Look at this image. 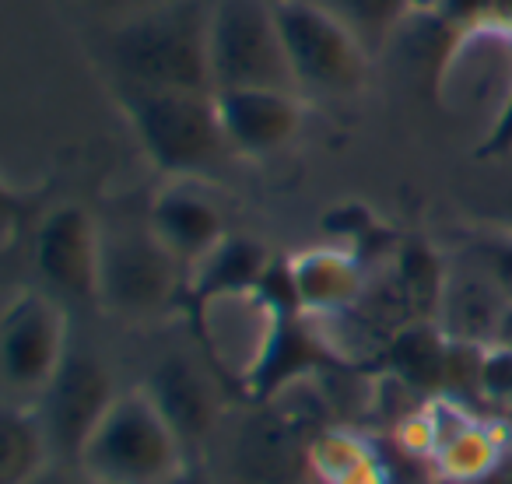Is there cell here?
<instances>
[{
    "instance_id": "6da1fadb",
    "label": "cell",
    "mask_w": 512,
    "mask_h": 484,
    "mask_svg": "<svg viewBox=\"0 0 512 484\" xmlns=\"http://www.w3.org/2000/svg\"><path fill=\"white\" fill-rule=\"evenodd\" d=\"M211 8L172 0L165 8L120 22L109 39L116 88L144 92H214L207 53Z\"/></svg>"
},
{
    "instance_id": "7a4b0ae2",
    "label": "cell",
    "mask_w": 512,
    "mask_h": 484,
    "mask_svg": "<svg viewBox=\"0 0 512 484\" xmlns=\"http://www.w3.org/2000/svg\"><path fill=\"white\" fill-rule=\"evenodd\" d=\"M120 106L148 162L169 179L204 176L232 151L214 92L120 88Z\"/></svg>"
},
{
    "instance_id": "3957f363",
    "label": "cell",
    "mask_w": 512,
    "mask_h": 484,
    "mask_svg": "<svg viewBox=\"0 0 512 484\" xmlns=\"http://www.w3.org/2000/svg\"><path fill=\"white\" fill-rule=\"evenodd\" d=\"M183 463L186 446L144 386L120 390L78 456L92 484H165Z\"/></svg>"
},
{
    "instance_id": "277c9868",
    "label": "cell",
    "mask_w": 512,
    "mask_h": 484,
    "mask_svg": "<svg viewBox=\"0 0 512 484\" xmlns=\"http://www.w3.org/2000/svg\"><path fill=\"white\" fill-rule=\"evenodd\" d=\"M299 92L348 99L369 85V46L320 0H274Z\"/></svg>"
},
{
    "instance_id": "5b68a950",
    "label": "cell",
    "mask_w": 512,
    "mask_h": 484,
    "mask_svg": "<svg viewBox=\"0 0 512 484\" xmlns=\"http://www.w3.org/2000/svg\"><path fill=\"white\" fill-rule=\"evenodd\" d=\"M207 53L214 95L239 88L299 92L278 15L267 0H214L207 15Z\"/></svg>"
},
{
    "instance_id": "8992f818",
    "label": "cell",
    "mask_w": 512,
    "mask_h": 484,
    "mask_svg": "<svg viewBox=\"0 0 512 484\" xmlns=\"http://www.w3.org/2000/svg\"><path fill=\"white\" fill-rule=\"evenodd\" d=\"M186 295V267L165 250L151 225L102 232L99 306L123 320H151Z\"/></svg>"
},
{
    "instance_id": "52a82bcc",
    "label": "cell",
    "mask_w": 512,
    "mask_h": 484,
    "mask_svg": "<svg viewBox=\"0 0 512 484\" xmlns=\"http://www.w3.org/2000/svg\"><path fill=\"white\" fill-rule=\"evenodd\" d=\"M67 351L64 306L36 288L11 295L0 316V379L11 404H36Z\"/></svg>"
},
{
    "instance_id": "ba28073f",
    "label": "cell",
    "mask_w": 512,
    "mask_h": 484,
    "mask_svg": "<svg viewBox=\"0 0 512 484\" xmlns=\"http://www.w3.org/2000/svg\"><path fill=\"white\" fill-rule=\"evenodd\" d=\"M120 397L113 372L92 351H67L53 383L36 400V414L50 435L53 456L60 463H78L85 442Z\"/></svg>"
},
{
    "instance_id": "9c48e42d",
    "label": "cell",
    "mask_w": 512,
    "mask_h": 484,
    "mask_svg": "<svg viewBox=\"0 0 512 484\" xmlns=\"http://www.w3.org/2000/svg\"><path fill=\"white\" fill-rule=\"evenodd\" d=\"M36 267L57 295L99 302L102 228L81 204H60L39 221Z\"/></svg>"
},
{
    "instance_id": "30bf717a",
    "label": "cell",
    "mask_w": 512,
    "mask_h": 484,
    "mask_svg": "<svg viewBox=\"0 0 512 484\" xmlns=\"http://www.w3.org/2000/svg\"><path fill=\"white\" fill-rule=\"evenodd\" d=\"M337 365H344V358L313 330V316L281 313L260 358L239 379V386L253 404H271V400L299 390L306 379L337 369Z\"/></svg>"
},
{
    "instance_id": "8fae6325",
    "label": "cell",
    "mask_w": 512,
    "mask_h": 484,
    "mask_svg": "<svg viewBox=\"0 0 512 484\" xmlns=\"http://www.w3.org/2000/svg\"><path fill=\"white\" fill-rule=\"evenodd\" d=\"M260 407L264 414L249 418L235 439L239 470L256 484H292L309 470V442L323 428H309V421H302L306 414L299 411H281V400Z\"/></svg>"
},
{
    "instance_id": "7c38bea8",
    "label": "cell",
    "mask_w": 512,
    "mask_h": 484,
    "mask_svg": "<svg viewBox=\"0 0 512 484\" xmlns=\"http://www.w3.org/2000/svg\"><path fill=\"white\" fill-rule=\"evenodd\" d=\"M218 113L235 155L264 158L295 141L302 127L299 92L285 88H239L218 92Z\"/></svg>"
},
{
    "instance_id": "4fadbf2b",
    "label": "cell",
    "mask_w": 512,
    "mask_h": 484,
    "mask_svg": "<svg viewBox=\"0 0 512 484\" xmlns=\"http://www.w3.org/2000/svg\"><path fill=\"white\" fill-rule=\"evenodd\" d=\"M151 404L162 411V418L172 425L183 446L204 442L214 432L221 418V393L218 383L193 362L190 355L176 351V355L158 358V365L144 379Z\"/></svg>"
},
{
    "instance_id": "5bb4252c",
    "label": "cell",
    "mask_w": 512,
    "mask_h": 484,
    "mask_svg": "<svg viewBox=\"0 0 512 484\" xmlns=\"http://www.w3.org/2000/svg\"><path fill=\"white\" fill-rule=\"evenodd\" d=\"M148 225L186 271L200 264L218 242L228 239L225 214L218 211L214 200L193 190L186 179H172L169 186L158 190V197L151 200Z\"/></svg>"
},
{
    "instance_id": "9a60e30c",
    "label": "cell",
    "mask_w": 512,
    "mask_h": 484,
    "mask_svg": "<svg viewBox=\"0 0 512 484\" xmlns=\"http://www.w3.org/2000/svg\"><path fill=\"white\" fill-rule=\"evenodd\" d=\"M295 299L306 316H337L365 295V264L344 246H316L288 257Z\"/></svg>"
},
{
    "instance_id": "2e32d148",
    "label": "cell",
    "mask_w": 512,
    "mask_h": 484,
    "mask_svg": "<svg viewBox=\"0 0 512 484\" xmlns=\"http://www.w3.org/2000/svg\"><path fill=\"white\" fill-rule=\"evenodd\" d=\"M271 267H274V260L264 242L228 232L225 242H218L200 264H193L190 271H186L183 299L190 302V309L197 313V309L211 306V302H218V299H228V295L256 292V288L264 285Z\"/></svg>"
},
{
    "instance_id": "e0dca14e",
    "label": "cell",
    "mask_w": 512,
    "mask_h": 484,
    "mask_svg": "<svg viewBox=\"0 0 512 484\" xmlns=\"http://www.w3.org/2000/svg\"><path fill=\"white\" fill-rule=\"evenodd\" d=\"M509 295L477 267L467 274H449L446 295L439 306V327L446 330L453 341L463 344H498L502 334L505 309H509Z\"/></svg>"
},
{
    "instance_id": "ac0fdd59",
    "label": "cell",
    "mask_w": 512,
    "mask_h": 484,
    "mask_svg": "<svg viewBox=\"0 0 512 484\" xmlns=\"http://www.w3.org/2000/svg\"><path fill=\"white\" fill-rule=\"evenodd\" d=\"M449 351H453V337L439 327V320H411L386 344V369L407 390L442 397Z\"/></svg>"
},
{
    "instance_id": "d6986e66",
    "label": "cell",
    "mask_w": 512,
    "mask_h": 484,
    "mask_svg": "<svg viewBox=\"0 0 512 484\" xmlns=\"http://www.w3.org/2000/svg\"><path fill=\"white\" fill-rule=\"evenodd\" d=\"M53 463L57 456L36 407L8 400L0 418V484H29Z\"/></svg>"
},
{
    "instance_id": "ffe728a7",
    "label": "cell",
    "mask_w": 512,
    "mask_h": 484,
    "mask_svg": "<svg viewBox=\"0 0 512 484\" xmlns=\"http://www.w3.org/2000/svg\"><path fill=\"white\" fill-rule=\"evenodd\" d=\"M309 474L323 484H390L379 453L348 428H323L309 442Z\"/></svg>"
},
{
    "instance_id": "44dd1931",
    "label": "cell",
    "mask_w": 512,
    "mask_h": 484,
    "mask_svg": "<svg viewBox=\"0 0 512 484\" xmlns=\"http://www.w3.org/2000/svg\"><path fill=\"white\" fill-rule=\"evenodd\" d=\"M393 271H397V288L404 302L414 309V320H435L446 295L449 274L439 253L421 239L400 242L393 253Z\"/></svg>"
},
{
    "instance_id": "7402d4cb",
    "label": "cell",
    "mask_w": 512,
    "mask_h": 484,
    "mask_svg": "<svg viewBox=\"0 0 512 484\" xmlns=\"http://www.w3.org/2000/svg\"><path fill=\"white\" fill-rule=\"evenodd\" d=\"M323 232L334 239V246H344V250L355 253L362 264H365V253L379 250L390 239V232L376 218V211L369 204H358V200H344V204L330 207L323 214Z\"/></svg>"
},
{
    "instance_id": "603a6c76",
    "label": "cell",
    "mask_w": 512,
    "mask_h": 484,
    "mask_svg": "<svg viewBox=\"0 0 512 484\" xmlns=\"http://www.w3.org/2000/svg\"><path fill=\"white\" fill-rule=\"evenodd\" d=\"M327 4L362 36V43L390 36L407 18V11H414L411 0H327Z\"/></svg>"
},
{
    "instance_id": "cb8c5ba5",
    "label": "cell",
    "mask_w": 512,
    "mask_h": 484,
    "mask_svg": "<svg viewBox=\"0 0 512 484\" xmlns=\"http://www.w3.org/2000/svg\"><path fill=\"white\" fill-rule=\"evenodd\" d=\"M498 0H439L432 11L435 22H442L456 36H467L477 32L491 22V11H495Z\"/></svg>"
},
{
    "instance_id": "d4e9b609",
    "label": "cell",
    "mask_w": 512,
    "mask_h": 484,
    "mask_svg": "<svg viewBox=\"0 0 512 484\" xmlns=\"http://www.w3.org/2000/svg\"><path fill=\"white\" fill-rule=\"evenodd\" d=\"M477 267L512 299V235H491L474 246Z\"/></svg>"
},
{
    "instance_id": "484cf974",
    "label": "cell",
    "mask_w": 512,
    "mask_h": 484,
    "mask_svg": "<svg viewBox=\"0 0 512 484\" xmlns=\"http://www.w3.org/2000/svg\"><path fill=\"white\" fill-rule=\"evenodd\" d=\"M474 155L477 158H505V155H512V85H509V92H505L502 109L495 113V120H491L488 134H484L481 148H477Z\"/></svg>"
},
{
    "instance_id": "4316f807",
    "label": "cell",
    "mask_w": 512,
    "mask_h": 484,
    "mask_svg": "<svg viewBox=\"0 0 512 484\" xmlns=\"http://www.w3.org/2000/svg\"><path fill=\"white\" fill-rule=\"evenodd\" d=\"M85 4L95 11V15L113 18V25H120L137 15H148V11H155V8H165V4H172V0H85Z\"/></svg>"
},
{
    "instance_id": "83f0119b",
    "label": "cell",
    "mask_w": 512,
    "mask_h": 484,
    "mask_svg": "<svg viewBox=\"0 0 512 484\" xmlns=\"http://www.w3.org/2000/svg\"><path fill=\"white\" fill-rule=\"evenodd\" d=\"M29 484H92L88 481V474L78 467V463H53V467H46L39 477H32Z\"/></svg>"
},
{
    "instance_id": "f1b7e54d",
    "label": "cell",
    "mask_w": 512,
    "mask_h": 484,
    "mask_svg": "<svg viewBox=\"0 0 512 484\" xmlns=\"http://www.w3.org/2000/svg\"><path fill=\"white\" fill-rule=\"evenodd\" d=\"M484 29L498 32V36H505L512 43V0H498L495 11H491V22Z\"/></svg>"
},
{
    "instance_id": "f546056e",
    "label": "cell",
    "mask_w": 512,
    "mask_h": 484,
    "mask_svg": "<svg viewBox=\"0 0 512 484\" xmlns=\"http://www.w3.org/2000/svg\"><path fill=\"white\" fill-rule=\"evenodd\" d=\"M165 484H214V481H211V474H207V470L200 467V463L186 460L183 467H179L176 474H172Z\"/></svg>"
},
{
    "instance_id": "4dcf8cb0",
    "label": "cell",
    "mask_w": 512,
    "mask_h": 484,
    "mask_svg": "<svg viewBox=\"0 0 512 484\" xmlns=\"http://www.w3.org/2000/svg\"><path fill=\"white\" fill-rule=\"evenodd\" d=\"M470 484H512V449H505L502 460H498L488 474L477 477V481H470Z\"/></svg>"
},
{
    "instance_id": "1f68e13d",
    "label": "cell",
    "mask_w": 512,
    "mask_h": 484,
    "mask_svg": "<svg viewBox=\"0 0 512 484\" xmlns=\"http://www.w3.org/2000/svg\"><path fill=\"white\" fill-rule=\"evenodd\" d=\"M498 344H509L512 348V302L505 309V320H502V334H498Z\"/></svg>"
},
{
    "instance_id": "d6a6232c",
    "label": "cell",
    "mask_w": 512,
    "mask_h": 484,
    "mask_svg": "<svg viewBox=\"0 0 512 484\" xmlns=\"http://www.w3.org/2000/svg\"><path fill=\"white\" fill-rule=\"evenodd\" d=\"M411 4H414V11H428V15H432L439 0H411Z\"/></svg>"
}]
</instances>
